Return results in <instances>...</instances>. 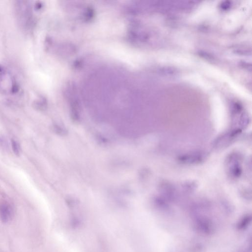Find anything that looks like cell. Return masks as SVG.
Instances as JSON below:
<instances>
[{"instance_id": "277c9868", "label": "cell", "mask_w": 252, "mask_h": 252, "mask_svg": "<svg viewBox=\"0 0 252 252\" xmlns=\"http://www.w3.org/2000/svg\"><path fill=\"white\" fill-rule=\"evenodd\" d=\"M52 130L60 136H65L67 133V131L65 128L57 125H54L52 127Z\"/></svg>"}, {"instance_id": "7a4b0ae2", "label": "cell", "mask_w": 252, "mask_h": 252, "mask_svg": "<svg viewBox=\"0 0 252 252\" xmlns=\"http://www.w3.org/2000/svg\"><path fill=\"white\" fill-rule=\"evenodd\" d=\"M12 216V209L9 205L4 203L0 206V218L4 223L9 221Z\"/></svg>"}, {"instance_id": "3957f363", "label": "cell", "mask_w": 252, "mask_h": 252, "mask_svg": "<svg viewBox=\"0 0 252 252\" xmlns=\"http://www.w3.org/2000/svg\"><path fill=\"white\" fill-rule=\"evenodd\" d=\"M33 106L37 110H40V111L44 110L46 109V102L43 99H38L34 102Z\"/></svg>"}, {"instance_id": "6da1fadb", "label": "cell", "mask_w": 252, "mask_h": 252, "mask_svg": "<svg viewBox=\"0 0 252 252\" xmlns=\"http://www.w3.org/2000/svg\"><path fill=\"white\" fill-rule=\"evenodd\" d=\"M15 12L19 24L25 31H31L34 28V19L32 6L29 1H16Z\"/></svg>"}, {"instance_id": "5b68a950", "label": "cell", "mask_w": 252, "mask_h": 252, "mask_svg": "<svg viewBox=\"0 0 252 252\" xmlns=\"http://www.w3.org/2000/svg\"><path fill=\"white\" fill-rule=\"evenodd\" d=\"M11 146H12V150L13 151L14 153L17 155L19 156L20 155V146L19 144L17 143L16 141L12 139L11 140Z\"/></svg>"}]
</instances>
